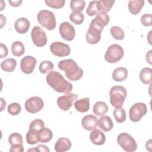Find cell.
<instances>
[{
  "label": "cell",
  "mask_w": 152,
  "mask_h": 152,
  "mask_svg": "<svg viewBox=\"0 0 152 152\" xmlns=\"http://www.w3.org/2000/svg\"><path fill=\"white\" fill-rule=\"evenodd\" d=\"M46 82L50 87L58 93L68 94L72 90V84L57 71H50L46 76Z\"/></svg>",
  "instance_id": "cell-1"
},
{
  "label": "cell",
  "mask_w": 152,
  "mask_h": 152,
  "mask_svg": "<svg viewBox=\"0 0 152 152\" xmlns=\"http://www.w3.org/2000/svg\"><path fill=\"white\" fill-rule=\"evenodd\" d=\"M59 68L65 72V76L71 81H77L83 75V70L79 68L77 63L71 59L59 61Z\"/></svg>",
  "instance_id": "cell-2"
},
{
  "label": "cell",
  "mask_w": 152,
  "mask_h": 152,
  "mask_svg": "<svg viewBox=\"0 0 152 152\" xmlns=\"http://www.w3.org/2000/svg\"><path fill=\"white\" fill-rule=\"evenodd\" d=\"M127 96L126 88L122 86H115L109 91L110 102L113 107H122Z\"/></svg>",
  "instance_id": "cell-3"
},
{
  "label": "cell",
  "mask_w": 152,
  "mask_h": 152,
  "mask_svg": "<svg viewBox=\"0 0 152 152\" xmlns=\"http://www.w3.org/2000/svg\"><path fill=\"white\" fill-rule=\"evenodd\" d=\"M37 18L39 23L47 30H52L56 27L55 14L49 10H43L40 11L37 14Z\"/></svg>",
  "instance_id": "cell-4"
},
{
  "label": "cell",
  "mask_w": 152,
  "mask_h": 152,
  "mask_svg": "<svg viewBox=\"0 0 152 152\" xmlns=\"http://www.w3.org/2000/svg\"><path fill=\"white\" fill-rule=\"evenodd\" d=\"M124 55V50L121 46L112 44L107 48L104 55V59L109 63H116L123 58Z\"/></svg>",
  "instance_id": "cell-5"
},
{
  "label": "cell",
  "mask_w": 152,
  "mask_h": 152,
  "mask_svg": "<svg viewBox=\"0 0 152 152\" xmlns=\"http://www.w3.org/2000/svg\"><path fill=\"white\" fill-rule=\"evenodd\" d=\"M117 142L125 151L132 152L137 150V144L135 140L126 132H122L119 134L117 137Z\"/></svg>",
  "instance_id": "cell-6"
},
{
  "label": "cell",
  "mask_w": 152,
  "mask_h": 152,
  "mask_svg": "<svg viewBox=\"0 0 152 152\" xmlns=\"http://www.w3.org/2000/svg\"><path fill=\"white\" fill-rule=\"evenodd\" d=\"M147 112V107L145 103H136L133 104L129 110V116L131 121L137 122L141 120Z\"/></svg>",
  "instance_id": "cell-7"
},
{
  "label": "cell",
  "mask_w": 152,
  "mask_h": 152,
  "mask_svg": "<svg viewBox=\"0 0 152 152\" xmlns=\"http://www.w3.org/2000/svg\"><path fill=\"white\" fill-rule=\"evenodd\" d=\"M103 29L91 21L86 33V41L90 44H97L101 39V33Z\"/></svg>",
  "instance_id": "cell-8"
},
{
  "label": "cell",
  "mask_w": 152,
  "mask_h": 152,
  "mask_svg": "<svg viewBox=\"0 0 152 152\" xmlns=\"http://www.w3.org/2000/svg\"><path fill=\"white\" fill-rule=\"evenodd\" d=\"M31 37L34 45L43 47L47 43V36L45 31L39 26H34L31 31Z\"/></svg>",
  "instance_id": "cell-9"
},
{
  "label": "cell",
  "mask_w": 152,
  "mask_h": 152,
  "mask_svg": "<svg viewBox=\"0 0 152 152\" xmlns=\"http://www.w3.org/2000/svg\"><path fill=\"white\" fill-rule=\"evenodd\" d=\"M26 110L31 113H36L40 111L43 106V100L38 96H33L28 98L24 104Z\"/></svg>",
  "instance_id": "cell-10"
},
{
  "label": "cell",
  "mask_w": 152,
  "mask_h": 152,
  "mask_svg": "<svg viewBox=\"0 0 152 152\" xmlns=\"http://www.w3.org/2000/svg\"><path fill=\"white\" fill-rule=\"evenodd\" d=\"M50 52L58 57L68 56L71 52V49L68 45L61 42H55L50 46Z\"/></svg>",
  "instance_id": "cell-11"
},
{
  "label": "cell",
  "mask_w": 152,
  "mask_h": 152,
  "mask_svg": "<svg viewBox=\"0 0 152 152\" xmlns=\"http://www.w3.org/2000/svg\"><path fill=\"white\" fill-rule=\"evenodd\" d=\"M78 97V95L74 93H68L59 97L57 99V104L59 107L64 110H68L73 105L74 102Z\"/></svg>",
  "instance_id": "cell-12"
},
{
  "label": "cell",
  "mask_w": 152,
  "mask_h": 152,
  "mask_svg": "<svg viewBox=\"0 0 152 152\" xmlns=\"http://www.w3.org/2000/svg\"><path fill=\"white\" fill-rule=\"evenodd\" d=\"M59 33L62 38L67 41L72 40L75 36V31L73 26L68 22L62 23L59 28Z\"/></svg>",
  "instance_id": "cell-13"
},
{
  "label": "cell",
  "mask_w": 152,
  "mask_h": 152,
  "mask_svg": "<svg viewBox=\"0 0 152 152\" xmlns=\"http://www.w3.org/2000/svg\"><path fill=\"white\" fill-rule=\"evenodd\" d=\"M36 59L31 56H26L21 60L20 68L21 71L26 74H31L36 65Z\"/></svg>",
  "instance_id": "cell-14"
},
{
  "label": "cell",
  "mask_w": 152,
  "mask_h": 152,
  "mask_svg": "<svg viewBox=\"0 0 152 152\" xmlns=\"http://www.w3.org/2000/svg\"><path fill=\"white\" fill-rule=\"evenodd\" d=\"M97 118L93 115H88L83 117L81 125L84 129L87 131L94 129L97 126Z\"/></svg>",
  "instance_id": "cell-15"
},
{
  "label": "cell",
  "mask_w": 152,
  "mask_h": 152,
  "mask_svg": "<svg viewBox=\"0 0 152 152\" xmlns=\"http://www.w3.org/2000/svg\"><path fill=\"white\" fill-rule=\"evenodd\" d=\"M90 139L91 142L95 145H101L104 144L106 137L104 134L98 129H93L90 134Z\"/></svg>",
  "instance_id": "cell-16"
},
{
  "label": "cell",
  "mask_w": 152,
  "mask_h": 152,
  "mask_svg": "<svg viewBox=\"0 0 152 152\" xmlns=\"http://www.w3.org/2000/svg\"><path fill=\"white\" fill-rule=\"evenodd\" d=\"M30 24L28 19L24 17L18 18L14 24L16 31L20 34H24L28 31Z\"/></svg>",
  "instance_id": "cell-17"
},
{
  "label": "cell",
  "mask_w": 152,
  "mask_h": 152,
  "mask_svg": "<svg viewBox=\"0 0 152 152\" xmlns=\"http://www.w3.org/2000/svg\"><path fill=\"white\" fill-rule=\"evenodd\" d=\"M71 141L66 137H61L55 144V150L57 152H64L68 151L71 147Z\"/></svg>",
  "instance_id": "cell-18"
},
{
  "label": "cell",
  "mask_w": 152,
  "mask_h": 152,
  "mask_svg": "<svg viewBox=\"0 0 152 152\" xmlns=\"http://www.w3.org/2000/svg\"><path fill=\"white\" fill-rule=\"evenodd\" d=\"M97 125L99 128L104 132H108L113 128V123L112 122V119L109 116H102L98 119Z\"/></svg>",
  "instance_id": "cell-19"
},
{
  "label": "cell",
  "mask_w": 152,
  "mask_h": 152,
  "mask_svg": "<svg viewBox=\"0 0 152 152\" xmlns=\"http://www.w3.org/2000/svg\"><path fill=\"white\" fill-rule=\"evenodd\" d=\"M110 20L109 16L107 12H100L96 14V17L92 21L99 27L103 28L104 26L108 24Z\"/></svg>",
  "instance_id": "cell-20"
},
{
  "label": "cell",
  "mask_w": 152,
  "mask_h": 152,
  "mask_svg": "<svg viewBox=\"0 0 152 152\" xmlns=\"http://www.w3.org/2000/svg\"><path fill=\"white\" fill-rule=\"evenodd\" d=\"M74 105L77 111L81 113L87 112L90 109V99L89 97H85L77 100L74 102Z\"/></svg>",
  "instance_id": "cell-21"
},
{
  "label": "cell",
  "mask_w": 152,
  "mask_h": 152,
  "mask_svg": "<svg viewBox=\"0 0 152 152\" xmlns=\"http://www.w3.org/2000/svg\"><path fill=\"white\" fill-rule=\"evenodd\" d=\"M144 0H132L129 1L128 2V9L129 12L133 15L138 14L140 11L141 8L144 5Z\"/></svg>",
  "instance_id": "cell-22"
},
{
  "label": "cell",
  "mask_w": 152,
  "mask_h": 152,
  "mask_svg": "<svg viewBox=\"0 0 152 152\" xmlns=\"http://www.w3.org/2000/svg\"><path fill=\"white\" fill-rule=\"evenodd\" d=\"M128 77V70L124 67L116 68L112 73V78L115 81H122Z\"/></svg>",
  "instance_id": "cell-23"
},
{
  "label": "cell",
  "mask_w": 152,
  "mask_h": 152,
  "mask_svg": "<svg viewBox=\"0 0 152 152\" xmlns=\"http://www.w3.org/2000/svg\"><path fill=\"white\" fill-rule=\"evenodd\" d=\"M115 3L114 0H100L97 1V8L99 12L109 11Z\"/></svg>",
  "instance_id": "cell-24"
},
{
  "label": "cell",
  "mask_w": 152,
  "mask_h": 152,
  "mask_svg": "<svg viewBox=\"0 0 152 152\" xmlns=\"http://www.w3.org/2000/svg\"><path fill=\"white\" fill-rule=\"evenodd\" d=\"M108 110V106L104 102H97L95 103L93 107V113L97 116H103Z\"/></svg>",
  "instance_id": "cell-25"
},
{
  "label": "cell",
  "mask_w": 152,
  "mask_h": 152,
  "mask_svg": "<svg viewBox=\"0 0 152 152\" xmlns=\"http://www.w3.org/2000/svg\"><path fill=\"white\" fill-rule=\"evenodd\" d=\"M152 69L148 67L142 68L140 72V79L144 84H150L151 82Z\"/></svg>",
  "instance_id": "cell-26"
},
{
  "label": "cell",
  "mask_w": 152,
  "mask_h": 152,
  "mask_svg": "<svg viewBox=\"0 0 152 152\" xmlns=\"http://www.w3.org/2000/svg\"><path fill=\"white\" fill-rule=\"evenodd\" d=\"M17 61L13 58H8L3 61L1 64V68L5 72H12L16 67Z\"/></svg>",
  "instance_id": "cell-27"
},
{
  "label": "cell",
  "mask_w": 152,
  "mask_h": 152,
  "mask_svg": "<svg viewBox=\"0 0 152 152\" xmlns=\"http://www.w3.org/2000/svg\"><path fill=\"white\" fill-rule=\"evenodd\" d=\"M11 52L15 56H21L25 52V48L23 43L20 41H15L11 45Z\"/></svg>",
  "instance_id": "cell-28"
},
{
  "label": "cell",
  "mask_w": 152,
  "mask_h": 152,
  "mask_svg": "<svg viewBox=\"0 0 152 152\" xmlns=\"http://www.w3.org/2000/svg\"><path fill=\"white\" fill-rule=\"evenodd\" d=\"M53 137V133L52 131L48 128H44L39 134V142L42 143H46L51 140Z\"/></svg>",
  "instance_id": "cell-29"
},
{
  "label": "cell",
  "mask_w": 152,
  "mask_h": 152,
  "mask_svg": "<svg viewBox=\"0 0 152 152\" xmlns=\"http://www.w3.org/2000/svg\"><path fill=\"white\" fill-rule=\"evenodd\" d=\"M113 115L116 121L118 123H122L126 120V112L122 107H115L113 111Z\"/></svg>",
  "instance_id": "cell-30"
},
{
  "label": "cell",
  "mask_w": 152,
  "mask_h": 152,
  "mask_svg": "<svg viewBox=\"0 0 152 152\" xmlns=\"http://www.w3.org/2000/svg\"><path fill=\"white\" fill-rule=\"evenodd\" d=\"M86 2L84 0H72L70 1V8L74 12H81L84 8Z\"/></svg>",
  "instance_id": "cell-31"
},
{
  "label": "cell",
  "mask_w": 152,
  "mask_h": 152,
  "mask_svg": "<svg viewBox=\"0 0 152 152\" xmlns=\"http://www.w3.org/2000/svg\"><path fill=\"white\" fill-rule=\"evenodd\" d=\"M39 132L33 131L31 130H28V131L26 134L27 142L30 145H34L38 143L39 142Z\"/></svg>",
  "instance_id": "cell-32"
},
{
  "label": "cell",
  "mask_w": 152,
  "mask_h": 152,
  "mask_svg": "<svg viewBox=\"0 0 152 152\" xmlns=\"http://www.w3.org/2000/svg\"><path fill=\"white\" fill-rule=\"evenodd\" d=\"M110 32L112 37L116 40H123L125 37V33L124 30L119 26H112L110 28Z\"/></svg>",
  "instance_id": "cell-33"
},
{
  "label": "cell",
  "mask_w": 152,
  "mask_h": 152,
  "mask_svg": "<svg viewBox=\"0 0 152 152\" xmlns=\"http://www.w3.org/2000/svg\"><path fill=\"white\" fill-rule=\"evenodd\" d=\"M45 128L44 122L40 119H36L31 122L29 125V130L39 132Z\"/></svg>",
  "instance_id": "cell-34"
},
{
  "label": "cell",
  "mask_w": 152,
  "mask_h": 152,
  "mask_svg": "<svg viewBox=\"0 0 152 152\" xmlns=\"http://www.w3.org/2000/svg\"><path fill=\"white\" fill-rule=\"evenodd\" d=\"M54 68L53 64L49 61H42L39 67V71L42 74H46L50 71H52Z\"/></svg>",
  "instance_id": "cell-35"
},
{
  "label": "cell",
  "mask_w": 152,
  "mask_h": 152,
  "mask_svg": "<svg viewBox=\"0 0 152 152\" xmlns=\"http://www.w3.org/2000/svg\"><path fill=\"white\" fill-rule=\"evenodd\" d=\"M8 142L11 145L15 144H23V137L19 133L14 132L10 135L8 137Z\"/></svg>",
  "instance_id": "cell-36"
},
{
  "label": "cell",
  "mask_w": 152,
  "mask_h": 152,
  "mask_svg": "<svg viewBox=\"0 0 152 152\" xmlns=\"http://www.w3.org/2000/svg\"><path fill=\"white\" fill-rule=\"evenodd\" d=\"M84 19V16L81 12H72L69 15V20L77 25L81 24Z\"/></svg>",
  "instance_id": "cell-37"
},
{
  "label": "cell",
  "mask_w": 152,
  "mask_h": 152,
  "mask_svg": "<svg viewBox=\"0 0 152 152\" xmlns=\"http://www.w3.org/2000/svg\"><path fill=\"white\" fill-rule=\"evenodd\" d=\"M8 112L11 115H17L21 110V107L18 103H12L7 107Z\"/></svg>",
  "instance_id": "cell-38"
},
{
  "label": "cell",
  "mask_w": 152,
  "mask_h": 152,
  "mask_svg": "<svg viewBox=\"0 0 152 152\" xmlns=\"http://www.w3.org/2000/svg\"><path fill=\"white\" fill-rule=\"evenodd\" d=\"M97 1H92L89 2L86 10V13L88 16H94L99 12L97 8Z\"/></svg>",
  "instance_id": "cell-39"
},
{
  "label": "cell",
  "mask_w": 152,
  "mask_h": 152,
  "mask_svg": "<svg viewBox=\"0 0 152 152\" xmlns=\"http://www.w3.org/2000/svg\"><path fill=\"white\" fill-rule=\"evenodd\" d=\"M46 4L51 8L55 9H59L64 7L65 1V0H46Z\"/></svg>",
  "instance_id": "cell-40"
},
{
  "label": "cell",
  "mask_w": 152,
  "mask_h": 152,
  "mask_svg": "<svg viewBox=\"0 0 152 152\" xmlns=\"http://www.w3.org/2000/svg\"><path fill=\"white\" fill-rule=\"evenodd\" d=\"M141 23L145 27L152 25V15L151 14H144L141 17Z\"/></svg>",
  "instance_id": "cell-41"
},
{
  "label": "cell",
  "mask_w": 152,
  "mask_h": 152,
  "mask_svg": "<svg viewBox=\"0 0 152 152\" xmlns=\"http://www.w3.org/2000/svg\"><path fill=\"white\" fill-rule=\"evenodd\" d=\"M10 151H17V152H23L24 151V147L23 144H15L11 145Z\"/></svg>",
  "instance_id": "cell-42"
},
{
  "label": "cell",
  "mask_w": 152,
  "mask_h": 152,
  "mask_svg": "<svg viewBox=\"0 0 152 152\" xmlns=\"http://www.w3.org/2000/svg\"><path fill=\"white\" fill-rule=\"evenodd\" d=\"M1 48V58H4L6 57L8 55V48L7 46L3 43L0 44Z\"/></svg>",
  "instance_id": "cell-43"
},
{
  "label": "cell",
  "mask_w": 152,
  "mask_h": 152,
  "mask_svg": "<svg viewBox=\"0 0 152 152\" xmlns=\"http://www.w3.org/2000/svg\"><path fill=\"white\" fill-rule=\"evenodd\" d=\"M36 148H37V151H47V152L50 151V150L48 148V147L45 145L39 144L37 147H36Z\"/></svg>",
  "instance_id": "cell-44"
},
{
  "label": "cell",
  "mask_w": 152,
  "mask_h": 152,
  "mask_svg": "<svg viewBox=\"0 0 152 152\" xmlns=\"http://www.w3.org/2000/svg\"><path fill=\"white\" fill-rule=\"evenodd\" d=\"M8 2H9V3L11 4V6L17 7L20 6V5L21 4V3L23 2V1H22V0H17V1H11V0H9Z\"/></svg>",
  "instance_id": "cell-45"
},
{
  "label": "cell",
  "mask_w": 152,
  "mask_h": 152,
  "mask_svg": "<svg viewBox=\"0 0 152 152\" xmlns=\"http://www.w3.org/2000/svg\"><path fill=\"white\" fill-rule=\"evenodd\" d=\"M151 52H152V50H149V51L146 53V56H145L147 62L149 64H150V65L151 64Z\"/></svg>",
  "instance_id": "cell-46"
},
{
  "label": "cell",
  "mask_w": 152,
  "mask_h": 152,
  "mask_svg": "<svg viewBox=\"0 0 152 152\" xmlns=\"http://www.w3.org/2000/svg\"><path fill=\"white\" fill-rule=\"evenodd\" d=\"M145 147H146V149L149 151H151V147H152V145H151V140L150 139L148 141H147L146 144H145Z\"/></svg>",
  "instance_id": "cell-47"
}]
</instances>
